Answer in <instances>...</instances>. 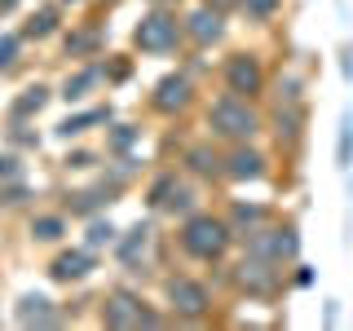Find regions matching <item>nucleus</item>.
Masks as SVG:
<instances>
[{
	"instance_id": "f704fd0d",
	"label": "nucleus",
	"mask_w": 353,
	"mask_h": 331,
	"mask_svg": "<svg viewBox=\"0 0 353 331\" xmlns=\"http://www.w3.org/2000/svg\"><path fill=\"white\" fill-rule=\"evenodd\" d=\"M279 97H283V102H301V80H296V75L279 80Z\"/></svg>"
},
{
	"instance_id": "c03bdc74",
	"label": "nucleus",
	"mask_w": 353,
	"mask_h": 331,
	"mask_svg": "<svg viewBox=\"0 0 353 331\" xmlns=\"http://www.w3.org/2000/svg\"><path fill=\"white\" fill-rule=\"evenodd\" d=\"M340 5H345V0H340Z\"/></svg>"
},
{
	"instance_id": "412c9836",
	"label": "nucleus",
	"mask_w": 353,
	"mask_h": 331,
	"mask_svg": "<svg viewBox=\"0 0 353 331\" xmlns=\"http://www.w3.org/2000/svg\"><path fill=\"white\" fill-rule=\"evenodd\" d=\"M49 88H44V84H31V88H22V97H18V102L14 106H9V119H31V115H40V110L44 106H49Z\"/></svg>"
},
{
	"instance_id": "20e7f679",
	"label": "nucleus",
	"mask_w": 353,
	"mask_h": 331,
	"mask_svg": "<svg viewBox=\"0 0 353 331\" xmlns=\"http://www.w3.org/2000/svg\"><path fill=\"white\" fill-rule=\"evenodd\" d=\"M248 257H256V261H270V265H279V261H292L296 252H301V234H296V225H283V230H248Z\"/></svg>"
},
{
	"instance_id": "6e6552de",
	"label": "nucleus",
	"mask_w": 353,
	"mask_h": 331,
	"mask_svg": "<svg viewBox=\"0 0 353 331\" xmlns=\"http://www.w3.org/2000/svg\"><path fill=\"white\" fill-rule=\"evenodd\" d=\"M93 270H97L93 248H71V252H58V257H53L49 279H53V283H80V279H88Z\"/></svg>"
},
{
	"instance_id": "0eeeda50",
	"label": "nucleus",
	"mask_w": 353,
	"mask_h": 331,
	"mask_svg": "<svg viewBox=\"0 0 353 331\" xmlns=\"http://www.w3.org/2000/svg\"><path fill=\"white\" fill-rule=\"evenodd\" d=\"M181 31L190 36L194 44H216L221 36H225V14L221 9H212V5H199V9H190V14L181 18Z\"/></svg>"
},
{
	"instance_id": "7ed1b4c3",
	"label": "nucleus",
	"mask_w": 353,
	"mask_h": 331,
	"mask_svg": "<svg viewBox=\"0 0 353 331\" xmlns=\"http://www.w3.org/2000/svg\"><path fill=\"white\" fill-rule=\"evenodd\" d=\"M208 128L216 132V137H230V141H248L261 132V115L252 110L243 97H221V102H212V110H208Z\"/></svg>"
},
{
	"instance_id": "a211bd4d",
	"label": "nucleus",
	"mask_w": 353,
	"mask_h": 331,
	"mask_svg": "<svg viewBox=\"0 0 353 331\" xmlns=\"http://www.w3.org/2000/svg\"><path fill=\"white\" fill-rule=\"evenodd\" d=\"M102 44H106V36L97 27H75L71 36H66V58H97Z\"/></svg>"
},
{
	"instance_id": "aec40b11",
	"label": "nucleus",
	"mask_w": 353,
	"mask_h": 331,
	"mask_svg": "<svg viewBox=\"0 0 353 331\" xmlns=\"http://www.w3.org/2000/svg\"><path fill=\"white\" fill-rule=\"evenodd\" d=\"M336 168H340V172L353 168V106L340 110V128H336Z\"/></svg>"
},
{
	"instance_id": "37998d69",
	"label": "nucleus",
	"mask_w": 353,
	"mask_h": 331,
	"mask_svg": "<svg viewBox=\"0 0 353 331\" xmlns=\"http://www.w3.org/2000/svg\"><path fill=\"white\" fill-rule=\"evenodd\" d=\"M150 5H168V0H150Z\"/></svg>"
},
{
	"instance_id": "58836bf2",
	"label": "nucleus",
	"mask_w": 353,
	"mask_h": 331,
	"mask_svg": "<svg viewBox=\"0 0 353 331\" xmlns=\"http://www.w3.org/2000/svg\"><path fill=\"white\" fill-rule=\"evenodd\" d=\"M296 283H301V287H309V283H314V270H309V265H301V274H296Z\"/></svg>"
},
{
	"instance_id": "f3484780",
	"label": "nucleus",
	"mask_w": 353,
	"mask_h": 331,
	"mask_svg": "<svg viewBox=\"0 0 353 331\" xmlns=\"http://www.w3.org/2000/svg\"><path fill=\"white\" fill-rule=\"evenodd\" d=\"M58 18H62V9H58V5H40L36 14L22 22L18 36H22V40H49L53 31H58Z\"/></svg>"
},
{
	"instance_id": "c9c22d12",
	"label": "nucleus",
	"mask_w": 353,
	"mask_h": 331,
	"mask_svg": "<svg viewBox=\"0 0 353 331\" xmlns=\"http://www.w3.org/2000/svg\"><path fill=\"white\" fill-rule=\"evenodd\" d=\"M62 163H66V168H93L97 159H93V154H88V150H75V154H66Z\"/></svg>"
},
{
	"instance_id": "393cba45",
	"label": "nucleus",
	"mask_w": 353,
	"mask_h": 331,
	"mask_svg": "<svg viewBox=\"0 0 353 331\" xmlns=\"http://www.w3.org/2000/svg\"><path fill=\"white\" fill-rule=\"evenodd\" d=\"M62 234H66L62 217H36V221H31V239H36V243H58Z\"/></svg>"
},
{
	"instance_id": "f257e3e1",
	"label": "nucleus",
	"mask_w": 353,
	"mask_h": 331,
	"mask_svg": "<svg viewBox=\"0 0 353 331\" xmlns=\"http://www.w3.org/2000/svg\"><path fill=\"white\" fill-rule=\"evenodd\" d=\"M230 243H234V230H230L221 217H208V212L185 217V225H181V248L190 252L194 261H221Z\"/></svg>"
},
{
	"instance_id": "bb28decb",
	"label": "nucleus",
	"mask_w": 353,
	"mask_h": 331,
	"mask_svg": "<svg viewBox=\"0 0 353 331\" xmlns=\"http://www.w3.org/2000/svg\"><path fill=\"white\" fill-rule=\"evenodd\" d=\"M110 243H115V225H110V221H88V234H84V248H110Z\"/></svg>"
},
{
	"instance_id": "9d476101",
	"label": "nucleus",
	"mask_w": 353,
	"mask_h": 331,
	"mask_svg": "<svg viewBox=\"0 0 353 331\" xmlns=\"http://www.w3.org/2000/svg\"><path fill=\"white\" fill-rule=\"evenodd\" d=\"M115 190H119V181H115V177H110V181L102 177V181H97V185H88V190L66 194V212H71V217H93L97 208H106V203H110V194H115Z\"/></svg>"
},
{
	"instance_id": "f03ea898",
	"label": "nucleus",
	"mask_w": 353,
	"mask_h": 331,
	"mask_svg": "<svg viewBox=\"0 0 353 331\" xmlns=\"http://www.w3.org/2000/svg\"><path fill=\"white\" fill-rule=\"evenodd\" d=\"M181 18L172 14L168 5H154L141 14V22L132 27V44H137L141 53H172L176 44H181Z\"/></svg>"
},
{
	"instance_id": "4be33fe9",
	"label": "nucleus",
	"mask_w": 353,
	"mask_h": 331,
	"mask_svg": "<svg viewBox=\"0 0 353 331\" xmlns=\"http://www.w3.org/2000/svg\"><path fill=\"white\" fill-rule=\"evenodd\" d=\"M146 243H150V225H141V221H137L124 239H115V257L124 261V265H137V257L146 252Z\"/></svg>"
},
{
	"instance_id": "f8f14e48",
	"label": "nucleus",
	"mask_w": 353,
	"mask_h": 331,
	"mask_svg": "<svg viewBox=\"0 0 353 331\" xmlns=\"http://www.w3.org/2000/svg\"><path fill=\"white\" fill-rule=\"evenodd\" d=\"M62 323V314L53 309L49 296H40V292H27L18 301V327H58Z\"/></svg>"
},
{
	"instance_id": "79ce46f5",
	"label": "nucleus",
	"mask_w": 353,
	"mask_h": 331,
	"mask_svg": "<svg viewBox=\"0 0 353 331\" xmlns=\"http://www.w3.org/2000/svg\"><path fill=\"white\" fill-rule=\"evenodd\" d=\"M62 5H80V0H62Z\"/></svg>"
},
{
	"instance_id": "473e14b6",
	"label": "nucleus",
	"mask_w": 353,
	"mask_h": 331,
	"mask_svg": "<svg viewBox=\"0 0 353 331\" xmlns=\"http://www.w3.org/2000/svg\"><path fill=\"white\" fill-rule=\"evenodd\" d=\"M18 177H22V163L14 159V154H0V185H5V181H18Z\"/></svg>"
},
{
	"instance_id": "72a5a7b5",
	"label": "nucleus",
	"mask_w": 353,
	"mask_h": 331,
	"mask_svg": "<svg viewBox=\"0 0 353 331\" xmlns=\"http://www.w3.org/2000/svg\"><path fill=\"white\" fill-rule=\"evenodd\" d=\"M128 71H132V66H128V58H119V62H102V75H106V80H128Z\"/></svg>"
},
{
	"instance_id": "c85d7f7f",
	"label": "nucleus",
	"mask_w": 353,
	"mask_h": 331,
	"mask_svg": "<svg viewBox=\"0 0 353 331\" xmlns=\"http://www.w3.org/2000/svg\"><path fill=\"white\" fill-rule=\"evenodd\" d=\"M172 190H176V172H163V177H159V181H154V185H150V194H146V203H150V208H163V203H168V199H172Z\"/></svg>"
},
{
	"instance_id": "a878e982",
	"label": "nucleus",
	"mask_w": 353,
	"mask_h": 331,
	"mask_svg": "<svg viewBox=\"0 0 353 331\" xmlns=\"http://www.w3.org/2000/svg\"><path fill=\"white\" fill-rule=\"evenodd\" d=\"M137 137H141V128H132V124H115V128L106 132V150H110V154H128Z\"/></svg>"
},
{
	"instance_id": "39448f33",
	"label": "nucleus",
	"mask_w": 353,
	"mask_h": 331,
	"mask_svg": "<svg viewBox=\"0 0 353 331\" xmlns=\"http://www.w3.org/2000/svg\"><path fill=\"white\" fill-rule=\"evenodd\" d=\"M225 88H230L234 97H256L261 88H265L261 62L252 58V53H234V58L225 62Z\"/></svg>"
},
{
	"instance_id": "7c9ffc66",
	"label": "nucleus",
	"mask_w": 353,
	"mask_h": 331,
	"mask_svg": "<svg viewBox=\"0 0 353 331\" xmlns=\"http://www.w3.org/2000/svg\"><path fill=\"white\" fill-rule=\"evenodd\" d=\"M27 194H31V190H27V181H22V177H18V181H5V185H0V208H14V203H22Z\"/></svg>"
},
{
	"instance_id": "5701e85b",
	"label": "nucleus",
	"mask_w": 353,
	"mask_h": 331,
	"mask_svg": "<svg viewBox=\"0 0 353 331\" xmlns=\"http://www.w3.org/2000/svg\"><path fill=\"white\" fill-rule=\"evenodd\" d=\"M265 217H270V212H265L261 203H234V208H230V221H225V225L234 230V234H248V230L265 225Z\"/></svg>"
},
{
	"instance_id": "e433bc0d",
	"label": "nucleus",
	"mask_w": 353,
	"mask_h": 331,
	"mask_svg": "<svg viewBox=\"0 0 353 331\" xmlns=\"http://www.w3.org/2000/svg\"><path fill=\"white\" fill-rule=\"evenodd\" d=\"M340 75L353 84V44H345V49H340Z\"/></svg>"
},
{
	"instance_id": "4468645a",
	"label": "nucleus",
	"mask_w": 353,
	"mask_h": 331,
	"mask_svg": "<svg viewBox=\"0 0 353 331\" xmlns=\"http://www.w3.org/2000/svg\"><path fill=\"white\" fill-rule=\"evenodd\" d=\"M102 323L106 327H141V301L132 292H115L102 305Z\"/></svg>"
},
{
	"instance_id": "423d86ee",
	"label": "nucleus",
	"mask_w": 353,
	"mask_h": 331,
	"mask_svg": "<svg viewBox=\"0 0 353 331\" xmlns=\"http://www.w3.org/2000/svg\"><path fill=\"white\" fill-rule=\"evenodd\" d=\"M168 301L181 318H203L208 309H212V296H208L203 283L194 279H168Z\"/></svg>"
},
{
	"instance_id": "b1692460",
	"label": "nucleus",
	"mask_w": 353,
	"mask_h": 331,
	"mask_svg": "<svg viewBox=\"0 0 353 331\" xmlns=\"http://www.w3.org/2000/svg\"><path fill=\"white\" fill-rule=\"evenodd\" d=\"M185 163H190V172H199V177H216L221 172V154L208 150V146H190L185 150Z\"/></svg>"
},
{
	"instance_id": "dca6fc26",
	"label": "nucleus",
	"mask_w": 353,
	"mask_h": 331,
	"mask_svg": "<svg viewBox=\"0 0 353 331\" xmlns=\"http://www.w3.org/2000/svg\"><path fill=\"white\" fill-rule=\"evenodd\" d=\"M93 124H110V106H93V110H80V115H66L53 132H58L62 141H71V137H80V132H88Z\"/></svg>"
},
{
	"instance_id": "ea45409f",
	"label": "nucleus",
	"mask_w": 353,
	"mask_h": 331,
	"mask_svg": "<svg viewBox=\"0 0 353 331\" xmlns=\"http://www.w3.org/2000/svg\"><path fill=\"white\" fill-rule=\"evenodd\" d=\"M203 5H212V9H221V14H225V9L234 5V0H203Z\"/></svg>"
},
{
	"instance_id": "a19ab883",
	"label": "nucleus",
	"mask_w": 353,
	"mask_h": 331,
	"mask_svg": "<svg viewBox=\"0 0 353 331\" xmlns=\"http://www.w3.org/2000/svg\"><path fill=\"white\" fill-rule=\"evenodd\" d=\"M18 9V0H0V14H14Z\"/></svg>"
},
{
	"instance_id": "cd10ccee",
	"label": "nucleus",
	"mask_w": 353,
	"mask_h": 331,
	"mask_svg": "<svg viewBox=\"0 0 353 331\" xmlns=\"http://www.w3.org/2000/svg\"><path fill=\"white\" fill-rule=\"evenodd\" d=\"M234 5H239L248 18H256V22H270V18L283 9V0H234Z\"/></svg>"
},
{
	"instance_id": "9b49d317",
	"label": "nucleus",
	"mask_w": 353,
	"mask_h": 331,
	"mask_svg": "<svg viewBox=\"0 0 353 331\" xmlns=\"http://www.w3.org/2000/svg\"><path fill=\"white\" fill-rule=\"evenodd\" d=\"M234 283L243 287V292H252V296H270L274 287H279V274H274V265H270V261H256V257H248V261L239 265Z\"/></svg>"
},
{
	"instance_id": "2eb2a0df",
	"label": "nucleus",
	"mask_w": 353,
	"mask_h": 331,
	"mask_svg": "<svg viewBox=\"0 0 353 331\" xmlns=\"http://www.w3.org/2000/svg\"><path fill=\"white\" fill-rule=\"evenodd\" d=\"M97 84H102V62H88V66H80L75 75H66L58 97H62V102H84V97L93 93Z\"/></svg>"
},
{
	"instance_id": "1a4fd4ad",
	"label": "nucleus",
	"mask_w": 353,
	"mask_h": 331,
	"mask_svg": "<svg viewBox=\"0 0 353 331\" xmlns=\"http://www.w3.org/2000/svg\"><path fill=\"white\" fill-rule=\"evenodd\" d=\"M190 93H194V88H190V75H185V71H172V75H163V80L154 84V97H150V102H154V110H163V115H176V110L190 106Z\"/></svg>"
},
{
	"instance_id": "c756f323",
	"label": "nucleus",
	"mask_w": 353,
	"mask_h": 331,
	"mask_svg": "<svg viewBox=\"0 0 353 331\" xmlns=\"http://www.w3.org/2000/svg\"><path fill=\"white\" fill-rule=\"evenodd\" d=\"M18 49H22V36L5 31V36H0V71H9V66L18 62Z\"/></svg>"
},
{
	"instance_id": "4c0bfd02",
	"label": "nucleus",
	"mask_w": 353,
	"mask_h": 331,
	"mask_svg": "<svg viewBox=\"0 0 353 331\" xmlns=\"http://www.w3.org/2000/svg\"><path fill=\"white\" fill-rule=\"evenodd\" d=\"M340 323V301H327V309H323V327H336Z\"/></svg>"
},
{
	"instance_id": "2f4dec72",
	"label": "nucleus",
	"mask_w": 353,
	"mask_h": 331,
	"mask_svg": "<svg viewBox=\"0 0 353 331\" xmlns=\"http://www.w3.org/2000/svg\"><path fill=\"white\" fill-rule=\"evenodd\" d=\"M9 137H14L18 146H27V150H36V146H40V132H31V128H27V119H14Z\"/></svg>"
},
{
	"instance_id": "6ab92c4d",
	"label": "nucleus",
	"mask_w": 353,
	"mask_h": 331,
	"mask_svg": "<svg viewBox=\"0 0 353 331\" xmlns=\"http://www.w3.org/2000/svg\"><path fill=\"white\" fill-rule=\"evenodd\" d=\"M305 128V106L301 102H283L279 110H274V132H279L283 141H296Z\"/></svg>"
},
{
	"instance_id": "ddd939ff",
	"label": "nucleus",
	"mask_w": 353,
	"mask_h": 331,
	"mask_svg": "<svg viewBox=\"0 0 353 331\" xmlns=\"http://www.w3.org/2000/svg\"><path fill=\"white\" fill-rule=\"evenodd\" d=\"M225 163V177H234V181H261L265 177V154L261 150H252V146H234L230 150V159H221Z\"/></svg>"
}]
</instances>
